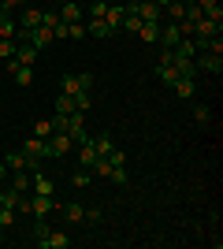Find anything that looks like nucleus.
I'll return each instance as SVG.
<instances>
[{
  "label": "nucleus",
  "instance_id": "obj_33",
  "mask_svg": "<svg viewBox=\"0 0 223 249\" xmlns=\"http://www.w3.org/2000/svg\"><path fill=\"white\" fill-rule=\"evenodd\" d=\"M108 160H112V167H127V153H123V149H112Z\"/></svg>",
  "mask_w": 223,
  "mask_h": 249
},
{
  "label": "nucleus",
  "instance_id": "obj_11",
  "mask_svg": "<svg viewBox=\"0 0 223 249\" xmlns=\"http://www.w3.org/2000/svg\"><path fill=\"white\" fill-rule=\"evenodd\" d=\"M171 89H175V97H182V101H190V97L197 93V82H193V78H179V82L171 86Z\"/></svg>",
  "mask_w": 223,
  "mask_h": 249
},
{
  "label": "nucleus",
  "instance_id": "obj_7",
  "mask_svg": "<svg viewBox=\"0 0 223 249\" xmlns=\"http://www.w3.org/2000/svg\"><path fill=\"white\" fill-rule=\"evenodd\" d=\"M30 194H45V197H56L52 178H45L41 171H34V178H30Z\"/></svg>",
  "mask_w": 223,
  "mask_h": 249
},
{
  "label": "nucleus",
  "instance_id": "obj_41",
  "mask_svg": "<svg viewBox=\"0 0 223 249\" xmlns=\"http://www.w3.org/2000/svg\"><path fill=\"white\" fill-rule=\"evenodd\" d=\"M0 242H4V227H0Z\"/></svg>",
  "mask_w": 223,
  "mask_h": 249
},
{
  "label": "nucleus",
  "instance_id": "obj_27",
  "mask_svg": "<svg viewBox=\"0 0 223 249\" xmlns=\"http://www.w3.org/2000/svg\"><path fill=\"white\" fill-rule=\"evenodd\" d=\"M186 22H201L205 19V11H201V4H186V15H182Z\"/></svg>",
  "mask_w": 223,
  "mask_h": 249
},
{
  "label": "nucleus",
  "instance_id": "obj_23",
  "mask_svg": "<svg viewBox=\"0 0 223 249\" xmlns=\"http://www.w3.org/2000/svg\"><path fill=\"white\" fill-rule=\"evenodd\" d=\"M164 11H168V22H182V15H186V4L171 0V4H164Z\"/></svg>",
  "mask_w": 223,
  "mask_h": 249
},
{
  "label": "nucleus",
  "instance_id": "obj_24",
  "mask_svg": "<svg viewBox=\"0 0 223 249\" xmlns=\"http://www.w3.org/2000/svg\"><path fill=\"white\" fill-rule=\"evenodd\" d=\"M193 123L208 126V123H212V108H208V104H197V108H193Z\"/></svg>",
  "mask_w": 223,
  "mask_h": 249
},
{
  "label": "nucleus",
  "instance_id": "obj_21",
  "mask_svg": "<svg viewBox=\"0 0 223 249\" xmlns=\"http://www.w3.org/2000/svg\"><path fill=\"white\" fill-rule=\"evenodd\" d=\"M15 60H19V63H26V67H34V63H37V49H34V45H19Z\"/></svg>",
  "mask_w": 223,
  "mask_h": 249
},
{
  "label": "nucleus",
  "instance_id": "obj_31",
  "mask_svg": "<svg viewBox=\"0 0 223 249\" xmlns=\"http://www.w3.org/2000/svg\"><path fill=\"white\" fill-rule=\"evenodd\" d=\"M11 223H15V208H8V205H0V227L8 231Z\"/></svg>",
  "mask_w": 223,
  "mask_h": 249
},
{
  "label": "nucleus",
  "instance_id": "obj_42",
  "mask_svg": "<svg viewBox=\"0 0 223 249\" xmlns=\"http://www.w3.org/2000/svg\"><path fill=\"white\" fill-rule=\"evenodd\" d=\"M0 15H4V4H0Z\"/></svg>",
  "mask_w": 223,
  "mask_h": 249
},
{
  "label": "nucleus",
  "instance_id": "obj_16",
  "mask_svg": "<svg viewBox=\"0 0 223 249\" xmlns=\"http://www.w3.org/2000/svg\"><path fill=\"white\" fill-rule=\"evenodd\" d=\"M93 160H97L93 142H82V145H78V164H82V167H93Z\"/></svg>",
  "mask_w": 223,
  "mask_h": 249
},
{
  "label": "nucleus",
  "instance_id": "obj_35",
  "mask_svg": "<svg viewBox=\"0 0 223 249\" xmlns=\"http://www.w3.org/2000/svg\"><path fill=\"white\" fill-rule=\"evenodd\" d=\"M104 11H108V4H104V0H97L93 8H89V19H104Z\"/></svg>",
  "mask_w": 223,
  "mask_h": 249
},
{
  "label": "nucleus",
  "instance_id": "obj_15",
  "mask_svg": "<svg viewBox=\"0 0 223 249\" xmlns=\"http://www.w3.org/2000/svg\"><path fill=\"white\" fill-rule=\"evenodd\" d=\"M93 142V149H97V156H108L112 149H116V142H112V134H97V138H89Z\"/></svg>",
  "mask_w": 223,
  "mask_h": 249
},
{
  "label": "nucleus",
  "instance_id": "obj_40",
  "mask_svg": "<svg viewBox=\"0 0 223 249\" xmlns=\"http://www.w3.org/2000/svg\"><path fill=\"white\" fill-rule=\"evenodd\" d=\"M153 4H160V8H164V4H171V0H153Z\"/></svg>",
  "mask_w": 223,
  "mask_h": 249
},
{
  "label": "nucleus",
  "instance_id": "obj_36",
  "mask_svg": "<svg viewBox=\"0 0 223 249\" xmlns=\"http://www.w3.org/2000/svg\"><path fill=\"white\" fill-rule=\"evenodd\" d=\"M49 234V223H45V216H37V227H34V238H45Z\"/></svg>",
  "mask_w": 223,
  "mask_h": 249
},
{
  "label": "nucleus",
  "instance_id": "obj_4",
  "mask_svg": "<svg viewBox=\"0 0 223 249\" xmlns=\"http://www.w3.org/2000/svg\"><path fill=\"white\" fill-rule=\"evenodd\" d=\"M123 19H127V8H123V4H108V11H104L108 30H112V34H119V30H123Z\"/></svg>",
  "mask_w": 223,
  "mask_h": 249
},
{
  "label": "nucleus",
  "instance_id": "obj_1",
  "mask_svg": "<svg viewBox=\"0 0 223 249\" xmlns=\"http://www.w3.org/2000/svg\"><path fill=\"white\" fill-rule=\"evenodd\" d=\"M67 149H74L71 134H64V130H52V134L45 138V156H64Z\"/></svg>",
  "mask_w": 223,
  "mask_h": 249
},
{
  "label": "nucleus",
  "instance_id": "obj_2",
  "mask_svg": "<svg viewBox=\"0 0 223 249\" xmlns=\"http://www.w3.org/2000/svg\"><path fill=\"white\" fill-rule=\"evenodd\" d=\"M193 63H197V71H208V74H220L223 71V56H216V52H197Z\"/></svg>",
  "mask_w": 223,
  "mask_h": 249
},
{
  "label": "nucleus",
  "instance_id": "obj_30",
  "mask_svg": "<svg viewBox=\"0 0 223 249\" xmlns=\"http://www.w3.org/2000/svg\"><path fill=\"white\" fill-rule=\"evenodd\" d=\"M123 30H127V34H138V30H141V19L134 15V11H127V19H123Z\"/></svg>",
  "mask_w": 223,
  "mask_h": 249
},
{
  "label": "nucleus",
  "instance_id": "obj_32",
  "mask_svg": "<svg viewBox=\"0 0 223 249\" xmlns=\"http://www.w3.org/2000/svg\"><path fill=\"white\" fill-rule=\"evenodd\" d=\"M71 182L74 186H89V167H78V171L71 175Z\"/></svg>",
  "mask_w": 223,
  "mask_h": 249
},
{
  "label": "nucleus",
  "instance_id": "obj_37",
  "mask_svg": "<svg viewBox=\"0 0 223 249\" xmlns=\"http://www.w3.org/2000/svg\"><path fill=\"white\" fill-rule=\"evenodd\" d=\"M86 223H101V208H86Z\"/></svg>",
  "mask_w": 223,
  "mask_h": 249
},
{
  "label": "nucleus",
  "instance_id": "obj_22",
  "mask_svg": "<svg viewBox=\"0 0 223 249\" xmlns=\"http://www.w3.org/2000/svg\"><path fill=\"white\" fill-rule=\"evenodd\" d=\"M30 171H11V186L15 190H22V194H30Z\"/></svg>",
  "mask_w": 223,
  "mask_h": 249
},
{
  "label": "nucleus",
  "instance_id": "obj_10",
  "mask_svg": "<svg viewBox=\"0 0 223 249\" xmlns=\"http://www.w3.org/2000/svg\"><path fill=\"white\" fill-rule=\"evenodd\" d=\"M60 212H64L67 223H82V219H86V205H74V201H71V205H60Z\"/></svg>",
  "mask_w": 223,
  "mask_h": 249
},
{
  "label": "nucleus",
  "instance_id": "obj_6",
  "mask_svg": "<svg viewBox=\"0 0 223 249\" xmlns=\"http://www.w3.org/2000/svg\"><path fill=\"white\" fill-rule=\"evenodd\" d=\"M56 208V197H45V194H30V212L34 216H49Z\"/></svg>",
  "mask_w": 223,
  "mask_h": 249
},
{
  "label": "nucleus",
  "instance_id": "obj_43",
  "mask_svg": "<svg viewBox=\"0 0 223 249\" xmlns=\"http://www.w3.org/2000/svg\"><path fill=\"white\" fill-rule=\"evenodd\" d=\"M104 4H116V0H104Z\"/></svg>",
  "mask_w": 223,
  "mask_h": 249
},
{
  "label": "nucleus",
  "instance_id": "obj_9",
  "mask_svg": "<svg viewBox=\"0 0 223 249\" xmlns=\"http://www.w3.org/2000/svg\"><path fill=\"white\" fill-rule=\"evenodd\" d=\"M160 4H153V0H138V19L141 22H160Z\"/></svg>",
  "mask_w": 223,
  "mask_h": 249
},
{
  "label": "nucleus",
  "instance_id": "obj_18",
  "mask_svg": "<svg viewBox=\"0 0 223 249\" xmlns=\"http://www.w3.org/2000/svg\"><path fill=\"white\" fill-rule=\"evenodd\" d=\"M60 89H64L67 97H74V93H82V86H78V74H71V71H67L64 78H60Z\"/></svg>",
  "mask_w": 223,
  "mask_h": 249
},
{
  "label": "nucleus",
  "instance_id": "obj_34",
  "mask_svg": "<svg viewBox=\"0 0 223 249\" xmlns=\"http://www.w3.org/2000/svg\"><path fill=\"white\" fill-rule=\"evenodd\" d=\"M78 86H82L86 93H89V89H93V86H97V78H93V74H89V71H78Z\"/></svg>",
  "mask_w": 223,
  "mask_h": 249
},
{
  "label": "nucleus",
  "instance_id": "obj_19",
  "mask_svg": "<svg viewBox=\"0 0 223 249\" xmlns=\"http://www.w3.org/2000/svg\"><path fill=\"white\" fill-rule=\"evenodd\" d=\"M4 164H8V171H30V167H26L22 149H19V153H8V156H4Z\"/></svg>",
  "mask_w": 223,
  "mask_h": 249
},
{
  "label": "nucleus",
  "instance_id": "obj_29",
  "mask_svg": "<svg viewBox=\"0 0 223 249\" xmlns=\"http://www.w3.org/2000/svg\"><path fill=\"white\" fill-rule=\"evenodd\" d=\"M89 104H93V97L86 93V89H82V93H74V112H89Z\"/></svg>",
  "mask_w": 223,
  "mask_h": 249
},
{
  "label": "nucleus",
  "instance_id": "obj_5",
  "mask_svg": "<svg viewBox=\"0 0 223 249\" xmlns=\"http://www.w3.org/2000/svg\"><path fill=\"white\" fill-rule=\"evenodd\" d=\"M37 246H41V249H67L71 238H67V231H49L45 238H37Z\"/></svg>",
  "mask_w": 223,
  "mask_h": 249
},
{
  "label": "nucleus",
  "instance_id": "obj_28",
  "mask_svg": "<svg viewBox=\"0 0 223 249\" xmlns=\"http://www.w3.org/2000/svg\"><path fill=\"white\" fill-rule=\"evenodd\" d=\"M60 11H41V26H49V30H56V26H60Z\"/></svg>",
  "mask_w": 223,
  "mask_h": 249
},
{
  "label": "nucleus",
  "instance_id": "obj_26",
  "mask_svg": "<svg viewBox=\"0 0 223 249\" xmlns=\"http://www.w3.org/2000/svg\"><path fill=\"white\" fill-rule=\"evenodd\" d=\"M52 130H56L52 119H37V123H34V138H49Z\"/></svg>",
  "mask_w": 223,
  "mask_h": 249
},
{
  "label": "nucleus",
  "instance_id": "obj_12",
  "mask_svg": "<svg viewBox=\"0 0 223 249\" xmlns=\"http://www.w3.org/2000/svg\"><path fill=\"white\" fill-rule=\"evenodd\" d=\"M60 19L64 22H82V8H78L74 0H67V4H60Z\"/></svg>",
  "mask_w": 223,
  "mask_h": 249
},
{
  "label": "nucleus",
  "instance_id": "obj_3",
  "mask_svg": "<svg viewBox=\"0 0 223 249\" xmlns=\"http://www.w3.org/2000/svg\"><path fill=\"white\" fill-rule=\"evenodd\" d=\"M4 63H8V74H11V78H15V82H19V86H30V82H34V67H26V63H19V60H15V56H11V60H4Z\"/></svg>",
  "mask_w": 223,
  "mask_h": 249
},
{
  "label": "nucleus",
  "instance_id": "obj_39",
  "mask_svg": "<svg viewBox=\"0 0 223 249\" xmlns=\"http://www.w3.org/2000/svg\"><path fill=\"white\" fill-rule=\"evenodd\" d=\"M4 182H8V164L0 160V186H4Z\"/></svg>",
  "mask_w": 223,
  "mask_h": 249
},
{
  "label": "nucleus",
  "instance_id": "obj_20",
  "mask_svg": "<svg viewBox=\"0 0 223 249\" xmlns=\"http://www.w3.org/2000/svg\"><path fill=\"white\" fill-rule=\"evenodd\" d=\"M86 34H93V37H112V30H108L104 19H89L86 22Z\"/></svg>",
  "mask_w": 223,
  "mask_h": 249
},
{
  "label": "nucleus",
  "instance_id": "obj_13",
  "mask_svg": "<svg viewBox=\"0 0 223 249\" xmlns=\"http://www.w3.org/2000/svg\"><path fill=\"white\" fill-rule=\"evenodd\" d=\"M223 26H216V22H208V19H201V22H193V37H216Z\"/></svg>",
  "mask_w": 223,
  "mask_h": 249
},
{
  "label": "nucleus",
  "instance_id": "obj_44",
  "mask_svg": "<svg viewBox=\"0 0 223 249\" xmlns=\"http://www.w3.org/2000/svg\"><path fill=\"white\" fill-rule=\"evenodd\" d=\"M56 4H67V0H56Z\"/></svg>",
  "mask_w": 223,
  "mask_h": 249
},
{
  "label": "nucleus",
  "instance_id": "obj_14",
  "mask_svg": "<svg viewBox=\"0 0 223 249\" xmlns=\"http://www.w3.org/2000/svg\"><path fill=\"white\" fill-rule=\"evenodd\" d=\"M138 37H141V41H149V45H156L160 41V22H141Z\"/></svg>",
  "mask_w": 223,
  "mask_h": 249
},
{
  "label": "nucleus",
  "instance_id": "obj_25",
  "mask_svg": "<svg viewBox=\"0 0 223 249\" xmlns=\"http://www.w3.org/2000/svg\"><path fill=\"white\" fill-rule=\"evenodd\" d=\"M71 112H74V97L60 93V97H56V115H71Z\"/></svg>",
  "mask_w": 223,
  "mask_h": 249
},
{
  "label": "nucleus",
  "instance_id": "obj_17",
  "mask_svg": "<svg viewBox=\"0 0 223 249\" xmlns=\"http://www.w3.org/2000/svg\"><path fill=\"white\" fill-rule=\"evenodd\" d=\"M15 34H19V22L4 11V15H0V41H4V37H15Z\"/></svg>",
  "mask_w": 223,
  "mask_h": 249
},
{
  "label": "nucleus",
  "instance_id": "obj_8",
  "mask_svg": "<svg viewBox=\"0 0 223 249\" xmlns=\"http://www.w3.org/2000/svg\"><path fill=\"white\" fill-rule=\"evenodd\" d=\"M41 11L45 8H22V15L15 22H19V30H34V26H41Z\"/></svg>",
  "mask_w": 223,
  "mask_h": 249
},
{
  "label": "nucleus",
  "instance_id": "obj_38",
  "mask_svg": "<svg viewBox=\"0 0 223 249\" xmlns=\"http://www.w3.org/2000/svg\"><path fill=\"white\" fill-rule=\"evenodd\" d=\"M0 4H4V11H11V8H22L26 0H0Z\"/></svg>",
  "mask_w": 223,
  "mask_h": 249
}]
</instances>
